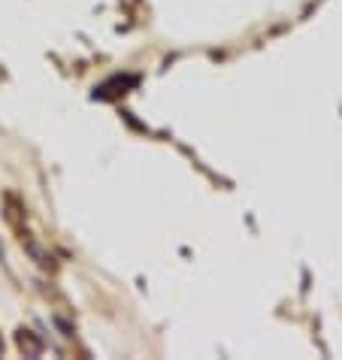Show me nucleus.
I'll return each mask as SVG.
<instances>
[{
	"instance_id": "obj_1",
	"label": "nucleus",
	"mask_w": 342,
	"mask_h": 360,
	"mask_svg": "<svg viewBox=\"0 0 342 360\" xmlns=\"http://www.w3.org/2000/svg\"><path fill=\"white\" fill-rule=\"evenodd\" d=\"M15 342H18V348H22V352L27 354V357H37V354H43V342H39V339L31 333V330H18L15 333Z\"/></svg>"
}]
</instances>
